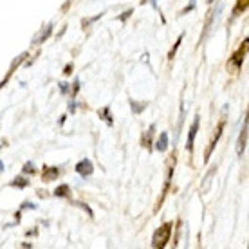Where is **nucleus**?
Returning a JSON list of instances; mask_svg holds the SVG:
<instances>
[{"mask_svg":"<svg viewBox=\"0 0 249 249\" xmlns=\"http://www.w3.org/2000/svg\"><path fill=\"white\" fill-rule=\"evenodd\" d=\"M222 130H224V123H220L217 126V134H215V137L212 139V143H210V148L206 150V157H204V161H210V157H212V152H213V148L217 146V143H218V139H220V136H222Z\"/></svg>","mask_w":249,"mask_h":249,"instance_id":"423d86ee","label":"nucleus"},{"mask_svg":"<svg viewBox=\"0 0 249 249\" xmlns=\"http://www.w3.org/2000/svg\"><path fill=\"white\" fill-rule=\"evenodd\" d=\"M154 128H156V126L152 124V126L148 128V132H146V134L143 136V139H141V144H143V146H146V148H150V143H152V136H154Z\"/></svg>","mask_w":249,"mask_h":249,"instance_id":"f8f14e48","label":"nucleus"},{"mask_svg":"<svg viewBox=\"0 0 249 249\" xmlns=\"http://www.w3.org/2000/svg\"><path fill=\"white\" fill-rule=\"evenodd\" d=\"M130 105H132V112H134V114H139L144 108V107H146L144 103H136L134 100H130Z\"/></svg>","mask_w":249,"mask_h":249,"instance_id":"2eb2a0df","label":"nucleus"},{"mask_svg":"<svg viewBox=\"0 0 249 249\" xmlns=\"http://www.w3.org/2000/svg\"><path fill=\"white\" fill-rule=\"evenodd\" d=\"M60 89H62V92H67V83H60Z\"/></svg>","mask_w":249,"mask_h":249,"instance_id":"a211bd4d","label":"nucleus"},{"mask_svg":"<svg viewBox=\"0 0 249 249\" xmlns=\"http://www.w3.org/2000/svg\"><path fill=\"white\" fill-rule=\"evenodd\" d=\"M54 197H67V199H71V186H69V184L58 186L56 190H54Z\"/></svg>","mask_w":249,"mask_h":249,"instance_id":"9d476101","label":"nucleus"},{"mask_svg":"<svg viewBox=\"0 0 249 249\" xmlns=\"http://www.w3.org/2000/svg\"><path fill=\"white\" fill-rule=\"evenodd\" d=\"M76 174L81 175V177H90L94 172V166H92V161L90 159H81L78 164H76Z\"/></svg>","mask_w":249,"mask_h":249,"instance_id":"7ed1b4c3","label":"nucleus"},{"mask_svg":"<svg viewBox=\"0 0 249 249\" xmlns=\"http://www.w3.org/2000/svg\"><path fill=\"white\" fill-rule=\"evenodd\" d=\"M246 144H248V116H244V126H242V132H240V137H238V143H237L238 156H242L244 154Z\"/></svg>","mask_w":249,"mask_h":249,"instance_id":"20e7f679","label":"nucleus"},{"mask_svg":"<svg viewBox=\"0 0 249 249\" xmlns=\"http://www.w3.org/2000/svg\"><path fill=\"white\" fill-rule=\"evenodd\" d=\"M53 27H54V25H53V24H49V25H47V27H45V29H44V33H42V31L38 33L36 36L33 38V44H35V45L44 44L45 40H47V38L51 36V33H53Z\"/></svg>","mask_w":249,"mask_h":249,"instance_id":"0eeeda50","label":"nucleus"},{"mask_svg":"<svg viewBox=\"0 0 249 249\" xmlns=\"http://www.w3.org/2000/svg\"><path fill=\"white\" fill-rule=\"evenodd\" d=\"M71 71H72V65H67V67H65V71H63V72H65V74H69Z\"/></svg>","mask_w":249,"mask_h":249,"instance_id":"6ab92c4d","label":"nucleus"},{"mask_svg":"<svg viewBox=\"0 0 249 249\" xmlns=\"http://www.w3.org/2000/svg\"><path fill=\"white\" fill-rule=\"evenodd\" d=\"M181 40H182V36H179V40H177V42H175V47L172 51H170V54H168V58L170 60H172V58H174V54H175V51H177V47H179V45H181Z\"/></svg>","mask_w":249,"mask_h":249,"instance_id":"f3484780","label":"nucleus"},{"mask_svg":"<svg viewBox=\"0 0 249 249\" xmlns=\"http://www.w3.org/2000/svg\"><path fill=\"white\" fill-rule=\"evenodd\" d=\"M172 230H174V226L172 222H164V224L159 228V230L154 233V238H152V248H157V249H162L166 244L170 242V237H172Z\"/></svg>","mask_w":249,"mask_h":249,"instance_id":"f257e3e1","label":"nucleus"},{"mask_svg":"<svg viewBox=\"0 0 249 249\" xmlns=\"http://www.w3.org/2000/svg\"><path fill=\"white\" fill-rule=\"evenodd\" d=\"M248 4H249V0H238L235 9H233V15H240V13H244L246 9H248Z\"/></svg>","mask_w":249,"mask_h":249,"instance_id":"4468645a","label":"nucleus"},{"mask_svg":"<svg viewBox=\"0 0 249 249\" xmlns=\"http://www.w3.org/2000/svg\"><path fill=\"white\" fill-rule=\"evenodd\" d=\"M24 174H36V172H35V166H33V162H27V164H25Z\"/></svg>","mask_w":249,"mask_h":249,"instance_id":"dca6fc26","label":"nucleus"},{"mask_svg":"<svg viewBox=\"0 0 249 249\" xmlns=\"http://www.w3.org/2000/svg\"><path fill=\"white\" fill-rule=\"evenodd\" d=\"M146 2H148V0H141V4H146Z\"/></svg>","mask_w":249,"mask_h":249,"instance_id":"aec40b11","label":"nucleus"},{"mask_svg":"<svg viewBox=\"0 0 249 249\" xmlns=\"http://www.w3.org/2000/svg\"><path fill=\"white\" fill-rule=\"evenodd\" d=\"M58 175H60V170L58 168H45V172L42 174V179H44L45 182L53 181V179H56Z\"/></svg>","mask_w":249,"mask_h":249,"instance_id":"1a4fd4ad","label":"nucleus"},{"mask_svg":"<svg viewBox=\"0 0 249 249\" xmlns=\"http://www.w3.org/2000/svg\"><path fill=\"white\" fill-rule=\"evenodd\" d=\"M156 150L157 152H161V154L168 150V134H166V132H161L159 139L156 141Z\"/></svg>","mask_w":249,"mask_h":249,"instance_id":"6e6552de","label":"nucleus"},{"mask_svg":"<svg viewBox=\"0 0 249 249\" xmlns=\"http://www.w3.org/2000/svg\"><path fill=\"white\" fill-rule=\"evenodd\" d=\"M246 53H248V38L244 40V44L240 45V49L231 56V65L235 69H240L242 67V63H244V58H246Z\"/></svg>","mask_w":249,"mask_h":249,"instance_id":"f03ea898","label":"nucleus"},{"mask_svg":"<svg viewBox=\"0 0 249 249\" xmlns=\"http://www.w3.org/2000/svg\"><path fill=\"white\" fill-rule=\"evenodd\" d=\"M199 121H200V118H199V116H195V119H193L192 126H190V132H188V141H186V148H188V152H192V150H193V143H195V136H197V130H199Z\"/></svg>","mask_w":249,"mask_h":249,"instance_id":"39448f33","label":"nucleus"},{"mask_svg":"<svg viewBox=\"0 0 249 249\" xmlns=\"http://www.w3.org/2000/svg\"><path fill=\"white\" fill-rule=\"evenodd\" d=\"M212 2H213V0H208V4H212Z\"/></svg>","mask_w":249,"mask_h":249,"instance_id":"412c9836","label":"nucleus"},{"mask_svg":"<svg viewBox=\"0 0 249 249\" xmlns=\"http://www.w3.org/2000/svg\"><path fill=\"white\" fill-rule=\"evenodd\" d=\"M98 116H100L101 119H105L108 126H112V124H114V119L110 118V108H108V107H105V108L98 110Z\"/></svg>","mask_w":249,"mask_h":249,"instance_id":"9b49d317","label":"nucleus"},{"mask_svg":"<svg viewBox=\"0 0 249 249\" xmlns=\"http://www.w3.org/2000/svg\"><path fill=\"white\" fill-rule=\"evenodd\" d=\"M11 186H15V188H20V190H22V188L29 186V181H27V179H25V177H22V175H18V177H17V179H13V181H11Z\"/></svg>","mask_w":249,"mask_h":249,"instance_id":"ddd939ff","label":"nucleus"}]
</instances>
